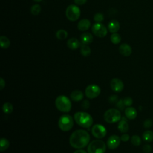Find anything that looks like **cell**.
<instances>
[{
	"label": "cell",
	"instance_id": "8fae6325",
	"mask_svg": "<svg viewBox=\"0 0 153 153\" xmlns=\"http://www.w3.org/2000/svg\"><path fill=\"white\" fill-rule=\"evenodd\" d=\"M121 139L120 137L117 136L113 134L109 137L107 140V146L109 149H114L117 148L120 144Z\"/></svg>",
	"mask_w": 153,
	"mask_h": 153
},
{
	"label": "cell",
	"instance_id": "2e32d148",
	"mask_svg": "<svg viewBox=\"0 0 153 153\" xmlns=\"http://www.w3.org/2000/svg\"><path fill=\"white\" fill-rule=\"evenodd\" d=\"M124 113L126 118H127L129 120H133L136 118L137 114L136 109L134 108L131 106L126 108L125 109Z\"/></svg>",
	"mask_w": 153,
	"mask_h": 153
},
{
	"label": "cell",
	"instance_id": "ffe728a7",
	"mask_svg": "<svg viewBox=\"0 0 153 153\" xmlns=\"http://www.w3.org/2000/svg\"><path fill=\"white\" fill-rule=\"evenodd\" d=\"M67 46L71 50H76L80 46V42L75 38H71L68 40Z\"/></svg>",
	"mask_w": 153,
	"mask_h": 153
},
{
	"label": "cell",
	"instance_id": "1f68e13d",
	"mask_svg": "<svg viewBox=\"0 0 153 153\" xmlns=\"http://www.w3.org/2000/svg\"><path fill=\"white\" fill-rule=\"evenodd\" d=\"M124 104L126 106H130L133 103V99L130 97H126L123 99Z\"/></svg>",
	"mask_w": 153,
	"mask_h": 153
},
{
	"label": "cell",
	"instance_id": "7a4b0ae2",
	"mask_svg": "<svg viewBox=\"0 0 153 153\" xmlns=\"http://www.w3.org/2000/svg\"><path fill=\"white\" fill-rule=\"evenodd\" d=\"M75 122L81 127L84 128L90 127L93 122L91 115L85 112H77L74 115Z\"/></svg>",
	"mask_w": 153,
	"mask_h": 153
},
{
	"label": "cell",
	"instance_id": "d590c367",
	"mask_svg": "<svg viewBox=\"0 0 153 153\" xmlns=\"http://www.w3.org/2000/svg\"><path fill=\"white\" fill-rule=\"evenodd\" d=\"M90 106V102L88 100H84L81 103V107L83 109H87Z\"/></svg>",
	"mask_w": 153,
	"mask_h": 153
},
{
	"label": "cell",
	"instance_id": "4dcf8cb0",
	"mask_svg": "<svg viewBox=\"0 0 153 153\" xmlns=\"http://www.w3.org/2000/svg\"><path fill=\"white\" fill-rule=\"evenodd\" d=\"M118 100H118V96L117 95H115V94H114V95H112V96H109V99H108L109 102L110 103H112V104L117 103Z\"/></svg>",
	"mask_w": 153,
	"mask_h": 153
},
{
	"label": "cell",
	"instance_id": "603a6c76",
	"mask_svg": "<svg viewBox=\"0 0 153 153\" xmlns=\"http://www.w3.org/2000/svg\"><path fill=\"white\" fill-rule=\"evenodd\" d=\"M80 52L83 56L87 57L91 54V49L88 45L82 44L80 48Z\"/></svg>",
	"mask_w": 153,
	"mask_h": 153
},
{
	"label": "cell",
	"instance_id": "3957f363",
	"mask_svg": "<svg viewBox=\"0 0 153 153\" xmlns=\"http://www.w3.org/2000/svg\"><path fill=\"white\" fill-rule=\"evenodd\" d=\"M55 105L56 108L63 112H68L72 108L71 100L64 95L57 96L55 100Z\"/></svg>",
	"mask_w": 153,
	"mask_h": 153
},
{
	"label": "cell",
	"instance_id": "7c38bea8",
	"mask_svg": "<svg viewBox=\"0 0 153 153\" xmlns=\"http://www.w3.org/2000/svg\"><path fill=\"white\" fill-rule=\"evenodd\" d=\"M111 89L115 92H120L124 88L123 82L119 78H114L112 79L110 82Z\"/></svg>",
	"mask_w": 153,
	"mask_h": 153
},
{
	"label": "cell",
	"instance_id": "277c9868",
	"mask_svg": "<svg viewBox=\"0 0 153 153\" xmlns=\"http://www.w3.org/2000/svg\"><path fill=\"white\" fill-rule=\"evenodd\" d=\"M105 143L99 139L91 141L87 147L88 153H105Z\"/></svg>",
	"mask_w": 153,
	"mask_h": 153
},
{
	"label": "cell",
	"instance_id": "30bf717a",
	"mask_svg": "<svg viewBox=\"0 0 153 153\" xmlns=\"http://www.w3.org/2000/svg\"><path fill=\"white\" fill-rule=\"evenodd\" d=\"M106 129L102 124H97L91 128V133L93 136L97 139L103 138L106 134Z\"/></svg>",
	"mask_w": 153,
	"mask_h": 153
},
{
	"label": "cell",
	"instance_id": "9c48e42d",
	"mask_svg": "<svg viewBox=\"0 0 153 153\" xmlns=\"http://www.w3.org/2000/svg\"><path fill=\"white\" fill-rule=\"evenodd\" d=\"M93 33L97 37L103 38L105 37L108 33L107 29L106 27L101 23H94L91 27Z\"/></svg>",
	"mask_w": 153,
	"mask_h": 153
},
{
	"label": "cell",
	"instance_id": "d6a6232c",
	"mask_svg": "<svg viewBox=\"0 0 153 153\" xmlns=\"http://www.w3.org/2000/svg\"><path fill=\"white\" fill-rule=\"evenodd\" d=\"M152 124H153L152 120L151 119L148 118V119H146V120H145L144 121V122H143V127L145 128H151L152 127Z\"/></svg>",
	"mask_w": 153,
	"mask_h": 153
},
{
	"label": "cell",
	"instance_id": "f1b7e54d",
	"mask_svg": "<svg viewBox=\"0 0 153 153\" xmlns=\"http://www.w3.org/2000/svg\"><path fill=\"white\" fill-rule=\"evenodd\" d=\"M131 142L134 146H139L142 142L141 139L138 135H133L131 138Z\"/></svg>",
	"mask_w": 153,
	"mask_h": 153
},
{
	"label": "cell",
	"instance_id": "9a60e30c",
	"mask_svg": "<svg viewBox=\"0 0 153 153\" xmlns=\"http://www.w3.org/2000/svg\"><path fill=\"white\" fill-rule=\"evenodd\" d=\"M90 25H91L90 21L88 19H84L81 20L78 22L77 25V27L78 30L80 31H85L90 28Z\"/></svg>",
	"mask_w": 153,
	"mask_h": 153
},
{
	"label": "cell",
	"instance_id": "5bb4252c",
	"mask_svg": "<svg viewBox=\"0 0 153 153\" xmlns=\"http://www.w3.org/2000/svg\"><path fill=\"white\" fill-rule=\"evenodd\" d=\"M118 129L121 133H126L129 130V125L127 123V121L126 118L123 117L118 122Z\"/></svg>",
	"mask_w": 153,
	"mask_h": 153
},
{
	"label": "cell",
	"instance_id": "52a82bcc",
	"mask_svg": "<svg viewBox=\"0 0 153 153\" xmlns=\"http://www.w3.org/2000/svg\"><path fill=\"white\" fill-rule=\"evenodd\" d=\"M65 14L69 20L75 22L80 17L81 11L78 6L75 5H69L66 9Z\"/></svg>",
	"mask_w": 153,
	"mask_h": 153
},
{
	"label": "cell",
	"instance_id": "d6986e66",
	"mask_svg": "<svg viewBox=\"0 0 153 153\" xmlns=\"http://www.w3.org/2000/svg\"><path fill=\"white\" fill-rule=\"evenodd\" d=\"M70 97L73 101L79 102L83 99L84 94L81 91L79 90H75L72 91L70 94Z\"/></svg>",
	"mask_w": 153,
	"mask_h": 153
},
{
	"label": "cell",
	"instance_id": "44dd1931",
	"mask_svg": "<svg viewBox=\"0 0 153 153\" xmlns=\"http://www.w3.org/2000/svg\"><path fill=\"white\" fill-rule=\"evenodd\" d=\"M142 139L144 141L151 142L153 141V131L151 130H146L142 134Z\"/></svg>",
	"mask_w": 153,
	"mask_h": 153
},
{
	"label": "cell",
	"instance_id": "60d3db41",
	"mask_svg": "<svg viewBox=\"0 0 153 153\" xmlns=\"http://www.w3.org/2000/svg\"><path fill=\"white\" fill-rule=\"evenodd\" d=\"M33 1L35 2H41L42 0H33Z\"/></svg>",
	"mask_w": 153,
	"mask_h": 153
},
{
	"label": "cell",
	"instance_id": "8d00e7d4",
	"mask_svg": "<svg viewBox=\"0 0 153 153\" xmlns=\"http://www.w3.org/2000/svg\"><path fill=\"white\" fill-rule=\"evenodd\" d=\"M120 139L121 140H122L123 142H127L130 139V136L128 134L124 133L123 135H121Z\"/></svg>",
	"mask_w": 153,
	"mask_h": 153
},
{
	"label": "cell",
	"instance_id": "83f0119b",
	"mask_svg": "<svg viewBox=\"0 0 153 153\" xmlns=\"http://www.w3.org/2000/svg\"><path fill=\"white\" fill-rule=\"evenodd\" d=\"M41 10V7L38 4H35L31 7L30 12L33 15H38Z\"/></svg>",
	"mask_w": 153,
	"mask_h": 153
},
{
	"label": "cell",
	"instance_id": "836d02e7",
	"mask_svg": "<svg viewBox=\"0 0 153 153\" xmlns=\"http://www.w3.org/2000/svg\"><path fill=\"white\" fill-rule=\"evenodd\" d=\"M116 105H117V107L119 109H120V110H123V109H124V107H125V105H124V102H123V99H120V100L117 102Z\"/></svg>",
	"mask_w": 153,
	"mask_h": 153
},
{
	"label": "cell",
	"instance_id": "4fadbf2b",
	"mask_svg": "<svg viewBox=\"0 0 153 153\" xmlns=\"http://www.w3.org/2000/svg\"><path fill=\"white\" fill-rule=\"evenodd\" d=\"M119 51L120 54H122L123 56L128 57L131 55L132 53V49L130 45H129L128 44L123 43L120 45Z\"/></svg>",
	"mask_w": 153,
	"mask_h": 153
},
{
	"label": "cell",
	"instance_id": "8992f818",
	"mask_svg": "<svg viewBox=\"0 0 153 153\" xmlns=\"http://www.w3.org/2000/svg\"><path fill=\"white\" fill-rule=\"evenodd\" d=\"M104 120L108 123H114L120 121L121 115L118 109L112 108L107 110L103 115Z\"/></svg>",
	"mask_w": 153,
	"mask_h": 153
},
{
	"label": "cell",
	"instance_id": "4316f807",
	"mask_svg": "<svg viewBox=\"0 0 153 153\" xmlns=\"http://www.w3.org/2000/svg\"><path fill=\"white\" fill-rule=\"evenodd\" d=\"M110 39H111V41L114 44H117L120 43L121 40V36L117 33H113L111 35Z\"/></svg>",
	"mask_w": 153,
	"mask_h": 153
},
{
	"label": "cell",
	"instance_id": "f546056e",
	"mask_svg": "<svg viewBox=\"0 0 153 153\" xmlns=\"http://www.w3.org/2000/svg\"><path fill=\"white\" fill-rule=\"evenodd\" d=\"M104 19V16L102 13H97L94 16V20L97 23H100Z\"/></svg>",
	"mask_w": 153,
	"mask_h": 153
},
{
	"label": "cell",
	"instance_id": "ab89813d",
	"mask_svg": "<svg viewBox=\"0 0 153 153\" xmlns=\"http://www.w3.org/2000/svg\"><path fill=\"white\" fill-rule=\"evenodd\" d=\"M74 153H87V152H85V151L79 149H78V150L75 151Z\"/></svg>",
	"mask_w": 153,
	"mask_h": 153
},
{
	"label": "cell",
	"instance_id": "5b68a950",
	"mask_svg": "<svg viewBox=\"0 0 153 153\" xmlns=\"http://www.w3.org/2000/svg\"><path fill=\"white\" fill-rule=\"evenodd\" d=\"M58 125L60 130L63 131H69L74 126L72 117L69 114H64L60 116L58 121Z\"/></svg>",
	"mask_w": 153,
	"mask_h": 153
},
{
	"label": "cell",
	"instance_id": "ac0fdd59",
	"mask_svg": "<svg viewBox=\"0 0 153 153\" xmlns=\"http://www.w3.org/2000/svg\"><path fill=\"white\" fill-rule=\"evenodd\" d=\"M93 39V35L89 32H84L81 35V41L82 44H90L92 42Z\"/></svg>",
	"mask_w": 153,
	"mask_h": 153
},
{
	"label": "cell",
	"instance_id": "e575fe53",
	"mask_svg": "<svg viewBox=\"0 0 153 153\" xmlns=\"http://www.w3.org/2000/svg\"><path fill=\"white\" fill-rule=\"evenodd\" d=\"M151 149H152V148L151 145H149V144L144 145L142 148V150L145 153H150V152L151 151Z\"/></svg>",
	"mask_w": 153,
	"mask_h": 153
},
{
	"label": "cell",
	"instance_id": "ba28073f",
	"mask_svg": "<svg viewBox=\"0 0 153 153\" xmlns=\"http://www.w3.org/2000/svg\"><path fill=\"white\" fill-rule=\"evenodd\" d=\"M101 92L99 86L96 84H90L88 85L85 90V94L89 99L97 97Z\"/></svg>",
	"mask_w": 153,
	"mask_h": 153
},
{
	"label": "cell",
	"instance_id": "d4e9b609",
	"mask_svg": "<svg viewBox=\"0 0 153 153\" xmlns=\"http://www.w3.org/2000/svg\"><path fill=\"white\" fill-rule=\"evenodd\" d=\"M2 111L5 114H11L13 111V105L10 102H5L2 106Z\"/></svg>",
	"mask_w": 153,
	"mask_h": 153
},
{
	"label": "cell",
	"instance_id": "6da1fadb",
	"mask_svg": "<svg viewBox=\"0 0 153 153\" xmlns=\"http://www.w3.org/2000/svg\"><path fill=\"white\" fill-rule=\"evenodd\" d=\"M90 136L89 133L84 130H77L74 131L69 138V143L72 147L81 149L85 147L89 143Z\"/></svg>",
	"mask_w": 153,
	"mask_h": 153
},
{
	"label": "cell",
	"instance_id": "7402d4cb",
	"mask_svg": "<svg viewBox=\"0 0 153 153\" xmlns=\"http://www.w3.org/2000/svg\"><path fill=\"white\" fill-rule=\"evenodd\" d=\"M0 45L4 49L8 48L10 45V41L7 36H1L0 37Z\"/></svg>",
	"mask_w": 153,
	"mask_h": 153
},
{
	"label": "cell",
	"instance_id": "74e56055",
	"mask_svg": "<svg viewBox=\"0 0 153 153\" xmlns=\"http://www.w3.org/2000/svg\"><path fill=\"white\" fill-rule=\"evenodd\" d=\"M87 1V0H74V2L77 5H84V4H85Z\"/></svg>",
	"mask_w": 153,
	"mask_h": 153
},
{
	"label": "cell",
	"instance_id": "cb8c5ba5",
	"mask_svg": "<svg viewBox=\"0 0 153 153\" xmlns=\"http://www.w3.org/2000/svg\"><path fill=\"white\" fill-rule=\"evenodd\" d=\"M10 146V142L6 138L2 137L0 140V150L1 151H5Z\"/></svg>",
	"mask_w": 153,
	"mask_h": 153
},
{
	"label": "cell",
	"instance_id": "484cf974",
	"mask_svg": "<svg viewBox=\"0 0 153 153\" xmlns=\"http://www.w3.org/2000/svg\"><path fill=\"white\" fill-rule=\"evenodd\" d=\"M56 36L59 39H65L68 36V32L63 29H60L56 33Z\"/></svg>",
	"mask_w": 153,
	"mask_h": 153
},
{
	"label": "cell",
	"instance_id": "f35d334b",
	"mask_svg": "<svg viewBox=\"0 0 153 153\" xmlns=\"http://www.w3.org/2000/svg\"><path fill=\"white\" fill-rule=\"evenodd\" d=\"M0 79H1V80H0V89L2 90L5 85V82L2 78H1Z\"/></svg>",
	"mask_w": 153,
	"mask_h": 153
},
{
	"label": "cell",
	"instance_id": "e0dca14e",
	"mask_svg": "<svg viewBox=\"0 0 153 153\" xmlns=\"http://www.w3.org/2000/svg\"><path fill=\"white\" fill-rule=\"evenodd\" d=\"M108 30L111 33H116L120 28V23L116 20H112L109 22L108 25Z\"/></svg>",
	"mask_w": 153,
	"mask_h": 153
}]
</instances>
